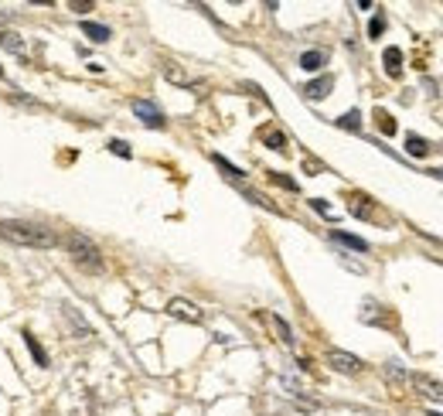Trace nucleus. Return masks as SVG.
<instances>
[{"instance_id": "f257e3e1", "label": "nucleus", "mask_w": 443, "mask_h": 416, "mask_svg": "<svg viewBox=\"0 0 443 416\" xmlns=\"http://www.w3.org/2000/svg\"><path fill=\"white\" fill-rule=\"evenodd\" d=\"M0 235L17 243V246H31V249H48L58 243L55 232L48 229V225H41V222H24V218H7V222H0Z\"/></svg>"}, {"instance_id": "f03ea898", "label": "nucleus", "mask_w": 443, "mask_h": 416, "mask_svg": "<svg viewBox=\"0 0 443 416\" xmlns=\"http://www.w3.org/2000/svg\"><path fill=\"white\" fill-rule=\"evenodd\" d=\"M58 243L65 246V253L72 256L76 266L89 270V273H99V270H103V253H99V246L92 243L89 235H82V232H65Z\"/></svg>"}, {"instance_id": "7ed1b4c3", "label": "nucleus", "mask_w": 443, "mask_h": 416, "mask_svg": "<svg viewBox=\"0 0 443 416\" xmlns=\"http://www.w3.org/2000/svg\"><path fill=\"white\" fill-rule=\"evenodd\" d=\"M327 365H331L335 372H341V375H358V372L365 369L358 355H352V352H337V348H331V352H327Z\"/></svg>"}, {"instance_id": "20e7f679", "label": "nucleus", "mask_w": 443, "mask_h": 416, "mask_svg": "<svg viewBox=\"0 0 443 416\" xmlns=\"http://www.w3.org/2000/svg\"><path fill=\"white\" fill-rule=\"evenodd\" d=\"M168 314L174 321H188V324H201L205 321V314H201L198 304H191V300H184V297H174L168 304Z\"/></svg>"}, {"instance_id": "39448f33", "label": "nucleus", "mask_w": 443, "mask_h": 416, "mask_svg": "<svg viewBox=\"0 0 443 416\" xmlns=\"http://www.w3.org/2000/svg\"><path fill=\"white\" fill-rule=\"evenodd\" d=\"M133 113L140 116V123L153 126V130H164V126H168V120H164L161 106H157V103H151V99H133Z\"/></svg>"}, {"instance_id": "423d86ee", "label": "nucleus", "mask_w": 443, "mask_h": 416, "mask_svg": "<svg viewBox=\"0 0 443 416\" xmlns=\"http://www.w3.org/2000/svg\"><path fill=\"white\" fill-rule=\"evenodd\" d=\"M409 382H413V389L419 392V396H427V400H433V402H443V382L429 379V375H423V372H413Z\"/></svg>"}, {"instance_id": "0eeeda50", "label": "nucleus", "mask_w": 443, "mask_h": 416, "mask_svg": "<svg viewBox=\"0 0 443 416\" xmlns=\"http://www.w3.org/2000/svg\"><path fill=\"white\" fill-rule=\"evenodd\" d=\"M362 321H365V324H382V328H392V324H396V318H392V314H385L382 304L365 300V304H362Z\"/></svg>"}, {"instance_id": "6e6552de", "label": "nucleus", "mask_w": 443, "mask_h": 416, "mask_svg": "<svg viewBox=\"0 0 443 416\" xmlns=\"http://www.w3.org/2000/svg\"><path fill=\"white\" fill-rule=\"evenodd\" d=\"M331 89H335V78L321 76V78H310V82H307L304 96H307V99H324V96H331Z\"/></svg>"}, {"instance_id": "1a4fd4ad", "label": "nucleus", "mask_w": 443, "mask_h": 416, "mask_svg": "<svg viewBox=\"0 0 443 416\" xmlns=\"http://www.w3.org/2000/svg\"><path fill=\"white\" fill-rule=\"evenodd\" d=\"M348 212H352L355 218H375V205H372V198H365V195H355L352 201H348Z\"/></svg>"}, {"instance_id": "9d476101", "label": "nucleus", "mask_w": 443, "mask_h": 416, "mask_svg": "<svg viewBox=\"0 0 443 416\" xmlns=\"http://www.w3.org/2000/svg\"><path fill=\"white\" fill-rule=\"evenodd\" d=\"M0 45L7 48V51H14L17 59H28V45H24V38L17 31H0Z\"/></svg>"}, {"instance_id": "9b49d317", "label": "nucleus", "mask_w": 443, "mask_h": 416, "mask_svg": "<svg viewBox=\"0 0 443 416\" xmlns=\"http://www.w3.org/2000/svg\"><path fill=\"white\" fill-rule=\"evenodd\" d=\"M324 62H327V51H321V48H310L300 55V69H307V72H321Z\"/></svg>"}, {"instance_id": "f8f14e48", "label": "nucleus", "mask_w": 443, "mask_h": 416, "mask_svg": "<svg viewBox=\"0 0 443 416\" xmlns=\"http://www.w3.org/2000/svg\"><path fill=\"white\" fill-rule=\"evenodd\" d=\"M385 72H389V76L392 78H399L402 76V51H399V48H385Z\"/></svg>"}, {"instance_id": "ddd939ff", "label": "nucleus", "mask_w": 443, "mask_h": 416, "mask_svg": "<svg viewBox=\"0 0 443 416\" xmlns=\"http://www.w3.org/2000/svg\"><path fill=\"white\" fill-rule=\"evenodd\" d=\"M82 31L89 34L92 41H96V45H103V41H109V34H113V31H109V28H106V24H96V21H82Z\"/></svg>"}, {"instance_id": "4468645a", "label": "nucleus", "mask_w": 443, "mask_h": 416, "mask_svg": "<svg viewBox=\"0 0 443 416\" xmlns=\"http://www.w3.org/2000/svg\"><path fill=\"white\" fill-rule=\"evenodd\" d=\"M331 239H335V243H341V246H348V249H358V253H365V249H368L365 239H358V235H348V232H341V229L331 232Z\"/></svg>"}, {"instance_id": "2eb2a0df", "label": "nucleus", "mask_w": 443, "mask_h": 416, "mask_svg": "<svg viewBox=\"0 0 443 416\" xmlns=\"http://www.w3.org/2000/svg\"><path fill=\"white\" fill-rule=\"evenodd\" d=\"M21 338H24V345H28V348H31V355H34V362H38V365L45 369V365H48V352H45V348H41V345H38V338H34L31 331H21Z\"/></svg>"}, {"instance_id": "dca6fc26", "label": "nucleus", "mask_w": 443, "mask_h": 416, "mask_svg": "<svg viewBox=\"0 0 443 416\" xmlns=\"http://www.w3.org/2000/svg\"><path fill=\"white\" fill-rule=\"evenodd\" d=\"M406 151H409V157H427L429 143L419 137V133H406Z\"/></svg>"}, {"instance_id": "f3484780", "label": "nucleus", "mask_w": 443, "mask_h": 416, "mask_svg": "<svg viewBox=\"0 0 443 416\" xmlns=\"http://www.w3.org/2000/svg\"><path fill=\"white\" fill-rule=\"evenodd\" d=\"M263 143H266L270 151H280V154L287 151V137H283L280 130H266V133H263Z\"/></svg>"}, {"instance_id": "a211bd4d", "label": "nucleus", "mask_w": 443, "mask_h": 416, "mask_svg": "<svg viewBox=\"0 0 443 416\" xmlns=\"http://www.w3.org/2000/svg\"><path fill=\"white\" fill-rule=\"evenodd\" d=\"M335 123L341 126V130H362V113H358V109H348L345 116H337Z\"/></svg>"}, {"instance_id": "6ab92c4d", "label": "nucleus", "mask_w": 443, "mask_h": 416, "mask_svg": "<svg viewBox=\"0 0 443 416\" xmlns=\"http://www.w3.org/2000/svg\"><path fill=\"white\" fill-rule=\"evenodd\" d=\"M270 324L276 328V335H280V341L283 345H293V331H290V324L283 321V318H276V314H270Z\"/></svg>"}, {"instance_id": "aec40b11", "label": "nucleus", "mask_w": 443, "mask_h": 416, "mask_svg": "<svg viewBox=\"0 0 443 416\" xmlns=\"http://www.w3.org/2000/svg\"><path fill=\"white\" fill-rule=\"evenodd\" d=\"M375 120H379V130H382L385 137H392V133H396V120H392L385 109H375Z\"/></svg>"}, {"instance_id": "412c9836", "label": "nucleus", "mask_w": 443, "mask_h": 416, "mask_svg": "<svg viewBox=\"0 0 443 416\" xmlns=\"http://www.w3.org/2000/svg\"><path fill=\"white\" fill-rule=\"evenodd\" d=\"M65 321H72V324L78 328V335H82V338H89V328H86V321L78 318V310H76V308H65Z\"/></svg>"}, {"instance_id": "4be33fe9", "label": "nucleus", "mask_w": 443, "mask_h": 416, "mask_svg": "<svg viewBox=\"0 0 443 416\" xmlns=\"http://www.w3.org/2000/svg\"><path fill=\"white\" fill-rule=\"evenodd\" d=\"M270 181L280 188H287V191H297V181L293 178H287V174H280V171H270Z\"/></svg>"}, {"instance_id": "5701e85b", "label": "nucleus", "mask_w": 443, "mask_h": 416, "mask_svg": "<svg viewBox=\"0 0 443 416\" xmlns=\"http://www.w3.org/2000/svg\"><path fill=\"white\" fill-rule=\"evenodd\" d=\"M164 76H168L170 78V82H178V86H191V82H188V76H184V72H181V69H174V65H164Z\"/></svg>"}, {"instance_id": "b1692460", "label": "nucleus", "mask_w": 443, "mask_h": 416, "mask_svg": "<svg viewBox=\"0 0 443 416\" xmlns=\"http://www.w3.org/2000/svg\"><path fill=\"white\" fill-rule=\"evenodd\" d=\"M109 154H116V157H130L133 151H130V143H126V140H109Z\"/></svg>"}, {"instance_id": "393cba45", "label": "nucleus", "mask_w": 443, "mask_h": 416, "mask_svg": "<svg viewBox=\"0 0 443 416\" xmlns=\"http://www.w3.org/2000/svg\"><path fill=\"white\" fill-rule=\"evenodd\" d=\"M382 31H385V14H375L372 24H368V38H379Z\"/></svg>"}, {"instance_id": "a878e982", "label": "nucleus", "mask_w": 443, "mask_h": 416, "mask_svg": "<svg viewBox=\"0 0 443 416\" xmlns=\"http://www.w3.org/2000/svg\"><path fill=\"white\" fill-rule=\"evenodd\" d=\"M310 208H314V212H321L324 218H335V208H331L324 198H314V201H310Z\"/></svg>"}, {"instance_id": "bb28decb", "label": "nucleus", "mask_w": 443, "mask_h": 416, "mask_svg": "<svg viewBox=\"0 0 443 416\" xmlns=\"http://www.w3.org/2000/svg\"><path fill=\"white\" fill-rule=\"evenodd\" d=\"M68 7H72V11H78V14H86V11H92V4H89V0H72Z\"/></svg>"}, {"instance_id": "cd10ccee", "label": "nucleus", "mask_w": 443, "mask_h": 416, "mask_svg": "<svg viewBox=\"0 0 443 416\" xmlns=\"http://www.w3.org/2000/svg\"><path fill=\"white\" fill-rule=\"evenodd\" d=\"M427 174H433V178H437V181H443V168H429Z\"/></svg>"}, {"instance_id": "c85d7f7f", "label": "nucleus", "mask_w": 443, "mask_h": 416, "mask_svg": "<svg viewBox=\"0 0 443 416\" xmlns=\"http://www.w3.org/2000/svg\"><path fill=\"white\" fill-rule=\"evenodd\" d=\"M423 416H443V413H433V410H427V413H423Z\"/></svg>"}]
</instances>
